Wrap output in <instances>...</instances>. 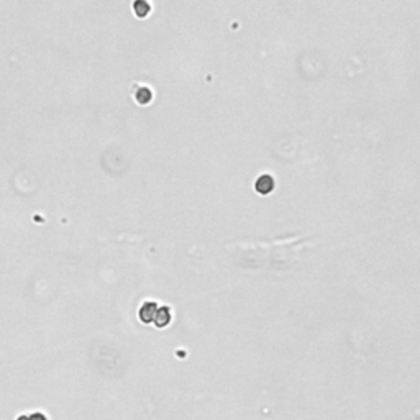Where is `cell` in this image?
<instances>
[{"instance_id":"obj_1","label":"cell","mask_w":420,"mask_h":420,"mask_svg":"<svg viewBox=\"0 0 420 420\" xmlns=\"http://www.w3.org/2000/svg\"><path fill=\"white\" fill-rule=\"evenodd\" d=\"M158 312V305L155 302H145L142 307H139V320L143 322V324H151L153 320H155V315Z\"/></svg>"},{"instance_id":"obj_2","label":"cell","mask_w":420,"mask_h":420,"mask_svg":"<svg viewBox=\"0 0 420 420\" xmlns=\"http://www.w3.org/2000/svg\"><path fill=\"white\" fill-rule=\"evenodd\" d=\"M272 187H274V179L271 176H261L255 184V189L260 194H269L272 191Z\"/></svg>"},{"instance_id":"obj_3","label":"cell","mask_w":420,"mask_h":420,"mask_svg":"<svg viewBox=\"0 0 420 420\" xmlns=\"http://www.w3.org/2000/svg\"><path fill=\"white\" fill-rule=\"evenodd\" d=\"M153 322H155L156 327H159V328L166 327L171 322V310L167 309V307H159L156 315H155V320H153Z\"/></svg>"},{"instance_id":"obj_4","label":"cell","mask_w":420,"mask_h":420,"mask_svg":"<svg viewBox=\"0 0 420 420\" xmlns=\"http://www.w3.org/2000/svg\"><path fill=\"white\" fill-rule=\"evenodd\" d=\"M151 97H153L151 89L145 87V86L138 87L136 92H135V100H136L138 103H142V105H146V103H148V102L151 100Z\"/></svg>"},{"instance_id":"obj_5","label":"cell","mask_w":420,"mask_h":420,"mask_svg":"<svg viewBox=\"0 0 420 420\" xmlns=\"http://www.w3.org/2000/svg\"><path fill=\"white\" fill-rule=\"evenodd\" d=\"M150 4L148 2H143V0H136L135 4H133V12H135V15L139 17V18H143L146 17L150 13Z\"/></svg>"},{"instance_id":"obj_6","label":"cell","mask_w":420,"mask_h":420,"mask_svg":"<svg viewBox=\"0 0 420 420\" xmlns=\"http://www.w3.org/2000/svg\"><path fill=\"white\" fill-rule=\"evenodd\" d=\"M30 420H48L45 414H40V412H34V414L30 415Z\"/></svg>"},{"instance_id":"obj_7","label":"cell","mask_w":420,"mask_h":420,"mask_svg":"<svg viewBox=\"0 0 420 420\" xmlns=\"http://www.w3.org/2000/svg\"><path fill=\"white\" fill-rule=\"evenodd\" d=\"M17 420H30V417H26V415H20Z\"/></svg>"}]
</instances>
